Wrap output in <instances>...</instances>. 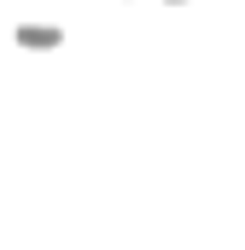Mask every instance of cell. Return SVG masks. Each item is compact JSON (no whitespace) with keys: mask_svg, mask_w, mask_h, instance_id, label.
Segmentation results:
<instances>
[{"mask_svg":"<svg viewBox=\"0 0 245 250\" xmlns=\"http://www.w3.org/2000/svg\"><path fill=\"white\" fill-rule=\"evenodd\" d=\"M170 6H181V0H170Z\"/></svg>","mask_w":245,"mask_h":250,"instance_id":"obj_1","label":"cell"}]
</instances>
